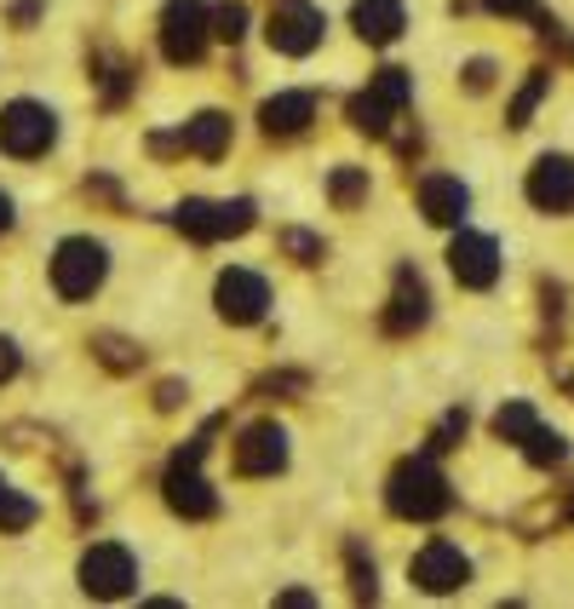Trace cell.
I'll return each instance as SVG.
<instances>
[{
  "instance_id": "3957f363",
  "label": "cell",
  "mask_w": 574,
  "mask_h": 609,
  "mask_svg": "<svg viewBox=\"0 0 574 609\" xmlns=\"http://www.w3.org/2000/svg\"><path fill=\"white\" fill-rule=\"evenodd\" d=\"M98 282H104V248L92 236H70L58 253H52V288L63 299H92Z\"/></svg>"
},
{
  "instance_id": "4fadbf2b",
  "label": "cell",
  "mask_w": 574,
  "mask_h": 609,
  "mask_svg": "<svg viewBox=\"0 0 574 609\" xmlns=\"http://www.w3.org/2000/svg\"><path fill=\"white\" fill-rule=\"evenodd\" d=\"M465 208H471V190H465L454 173H425V179H420V213H425L431 224H460Z\"/></svg>"
},
{
  "instance_id": "8992f818",
  "label": "cell",
  "mask_w": 574,
  "mask_h": 609,
  "mask_svg": "<svg viewBox=\"0 0 574 609\" xmlns=\"http://www.w3.org/2000/svg\"><path fill=\"white\" fill-rule=\"evenodd\" d=\"M132 581H139V563H132V552L115 547V540H98V547L81 558V587L92 598H127Z\"/></svg>"
},
{
  "instance_id": "1f68e13d",
  "label": "cell",
  "mask_w": 574,
  "mask_h": 609,
  "mask_svg": "<svg viewBox=\"0 0 574 609\" xmlns=\"http://www.w3.org/2000/svg\"><path fill=\"white\" fill-rule=\"evenodd\" d=\"M98 346H104V362H110V368H132V362H139V357H132L121 340H98Z\"/></svg>"
},
{
  "instance_id": "44dd1931",
  "label": "cell",
  "mask_w": 574,
  "mask_h": 609,
  "mask_svg": "<svg viewBox=\"0 0 574 609\" xmlns=\"http://www.w3.org/2000/svg\"><path fill=\"white\" fill-rule=\"evenodd\" d=\"M540 420H534V409H528V402H505V409L494 415V431L505 437V443H523V437L534 431Z\"/></svg>"
},
{
  "instance_id": "cb8c5ba5",
  "label": "cell",
  "mask_w": 574,
  "mask_h": 609,
  "mask_svg": "<svg viewBox=\"0 0 574 609\" xmlns=\"http://www.w3.org/2000/svg\"><path fill=\"white\" fill-rule=\"evenodd\" d=\"M367 92H380L391 110H402V104L414 98V81H409V70H380L374 81H367Z\"/></svg>"
},
{
  "instance_id": "52a82bcc",
  "label": "cell",
  "mask_w": 574,
  "mask_h": 609,
  "mask_svg": "<svg viewBox=\"0 0 574 609\" xmlns=\"http://www.w3.org/2000/svg\"><path fill=\"white\" fill-rule=\"evenodd\" d=\"M409 575L425 592H460L471 581V558L454 547V540H431V547H420V558L409 563Z\"/></svg>"
},
{
  "instance_id": "6da1fadb",
  "label": "cell",
  "mask_w": 574,
  "mask_h": 609,
  "mask_svg": "<svg viewBox=\"0 0 574 609\" xmlns=\"http://www.w3.org/2000/svg\"><path fill=\"white\" fill-rule=\"evenodd\" d=\"M385 500H391L396 518L425 523V518H436V512H449V483H443V471H436L431 460H402V466L391 471Z\"/></svg>"
},
{
  "instance_id": "277c9868",
  "label": "cell",
  "mask_w": 574,
  "mask_h": 609,
  "mask_svg": "<svg viewBox=\"0 0 574 609\" xmlns=\"http://www.w3.org/2000/svg\"><path fill=\"white\" fill-rule=\"evenodd\" d=\"M208 36H213V23H208L201 0H173V7L161 12V52L173 63H195L208 52Z\"/></svg>"
},
{
  "instance_id": "f546056e",
  "label": "cell",
  "mask_w": 574,
  "mask_h": 609,
  "mask_svg": "<svg viewBox=\"0 0 574 609\" xmlns=\"http://www.w3.org/2000/svg\"><path fill=\"white\" fill-rule=\"evenodd\" d=\"M489 81H494V63H489V58H477V63L465 70V87H471V92H483Z\"/></svg>"
},
{
  "instance_id": "5bb4252c",
  "label": "cell",
  "mask_w": 574,
  "mask_h": 609,
  "mask_svg": "<svg viewBox=\"0 0 574 609\" xmlns=\"http://www.w3.org/2000/svg\"><path fill=\"white\" fill-rule=\"evenodd\" d=\"M311 116H316V92H276V98H264V110H259L270 139H293V132H305Z\"/></svg>"
},
{
  "instance_id": "2e32d148",
  "label": "cell",
  "mask_w": 574,
  "mask_h": 609,
  "mask_svg": "<svg viewBox=\"0 0 574 609\" xmlns=\"http://www.w3.org/2000/svg\"><path fill=\"white\" fill-rule=\"evenodd\" d=\"M351 23H356V36H362V41L385 47V41L402 36V0H356Z\"/></svg>"
},
{
  "instance_id": "7c38bea8",
  "label": "cell",
  "mask_w": 574,
  "mask_h": 609,
  "mask_svg": "<svg viewBox=\"0 0 574 609\" xmlns=\"http://www.w3.org/2000/svg\"><path fill=\"white\" fill-rule=\"evenodd\" d=\"M167 506H173L179 518H213L219 512V495L208 489V478H201L195 466L173 460V471H167Z\"/></svg>"
},
{
  "instance_id": "7402d4cb",
  "label": "cell",
  "mask_w": 574,
  "mask_h": 609,
  "mask_svg": "<svg viewBox=\"0 0 574 609\" xmlns=\"http://www.w3.org/2000/svg\"><path fill=\"white\" fill-rule=\"evenodd\" d=\"M328 196H333V208H356V201L367 196V173L362 167H340V173L328 179Z\"/></svg>"
},
{
  "instance_id": "f1b7e54d",
  "label": "cell",
  "mask_w": 574,
  "mask_h": 609,
  "mask_svg": "<svg viewBox=\"0 0 574 609\" xmlns=\"http://www.w3.org/2000/svg\"><path fill=\"white\" fill-rule=\"evenodd\" d=\"M454 437H465V415H449L443 431H436V443L431 449H454Z\"/></svg>"
},
{
  "instance_id": "7a4b0ae2",
  "label": "cell",
  "mask_w": 574,
  "mask_h": 609,
  "mask_svg": "<svg viewBox=\"0 0 574 609\" xmlns=\"http://www.w3.org/2000/svg\"><path fill=\"white\" fill-rule=\"evenodd\" d=\"M58 139V121L47 104H29V98H18V104L0 110V150L29 161V156H47Z\"/></svg>"
},
{
  "instance_id": "ba28073f",
  "label": "cell",
  "mask_w": 574,
  "mask_h": 609,
  "mask_svg": "<svg viewBox=\"0 0 574 609\" xmlns=\"http://www.w3.org/2000/svg\"><path fill=\"white\" fill-rule=\"evenodd\" d=\"M449 270L460 277V288H494L500 282V248H494V236L460 230L454 248H449Z\"/></svg>"
},
{
  "instance_id": "ffe728a7",
  "label": "cell",
  "mask_w": 574,
  "mask_h": 609,
  "mask_svg": "<svg viewBox=\"0 0 574 609\" xmlns=\"http://www.w3.org/2000/svg\"><path fill=\"white\" fill-rule=\"evenodd\" d=\"M179 230H190L195 242H219V208H213V201H184V208H179Z\"/></svg>"
},
{
  "instance_id": "d4e9b609",
  "label": "cell",
  "mask_w": 574,
  "mask_h": 609,
  "mask_svg": "<svg viewBox=\"0 0 574 609\" xmlns=\"http://www.w3.org/2000/svg\"><path fill=\"white\" fill-rule=\"evenodd\" d=\"M208 23H213L219 41H242V36H248V7H242V0H224V7H219Z\"/></svg>"
},
{
  "instance_id": "8fae6325",
  "label": "cell",
  "mask_w": 574,
  "mask_h": 609,
  "mask_svg": "<svg viewBox=\"0 0 574 609\" xmlns=\"http://www.w3.org/2000/svg\"><path fill=\"white\" fill-rule=\"evenodd\" d=\"M528 201L540 213H568L574 208V161L568 156H540L528 173Z\"/></svg>"
},
{
  "instance_id": "e0dca14e",
  "label": "cell",
  "mask_w": 574,
  "mask_h": 609,
  "mask_svg": "<svg viewBox=\"0 0 574 609\" xmlns=\"http://www.w3.org/2000/svg\"><path fill=\"white\" fill-rule=\"evenodd\" d=\"M179 144H184L190 156H201V161L224 156V144H230V116H219V110H201L195 121H184Z\"/></svg>"
},
{
  "instance_id": "d6a6232c",
  "label": "cell",
  "mask_w": 574,
  "mask_h": 609,
  "mask_svg": "<svg viewBox=\"0 0 574 609\" xmlns=\"http://www.w3.org/2000/svg\"><path fill=\"white\" fill-rule=\"evenodd\" d=\"M12 375H18V346L0 340V380H12Z\"/></svg>"
},
{
  "instance_id": "836d02e7",
  "label": "cell",
  "mask_w": 574,
  "mask_h": 609,
  "mask_svg": "<svg viewBox=\"0 0 574 609\" xmlns=\"http://www.w3.org/2000/svg\"><path fill=\"white\" fill-rule=\"evenodd\" d=\"M7 224H12V201H7V196H0V230H7Z\"/></svg>"
},
{
  "instance_id": "9c48e42d",
  "label": "cell",
  "mask_w": 574,
  "mask_h": 609,
  "mask_svg": "<svg viewBox=\"0 0 574 609\" xmlns=\"http://www.w3.org/2000/svg\"><path fill=\"white\" fill-rule=\"evenodd\" d=\"M288 466V431L282 426H248L242 443H235V471L242 478H276V471Z\"/></svg>"
},
{
  "instance_id": "9a60e30c",
  "label": "cell",
  "mask_w": 574,
  "mask_h": 609,
  "mask_svg": "<svg viewBox=\"0 0 574 609\" xmlns=\"http://www.w3.org/2000/svg\"><path fill=\"white\" fill-rule=\"evenodd\" d=\"M425 317H431V293H425V282L414 277V270H396V293H391L385 328H391V333H414V328H425Z\"/></svg>"
},
{
  "instance_id": "4316f807",
  "label": "cell",
  "mask_w": 574,
  "mask_h": 609,
  "mask_svg": "<svg viewBox=\"0 0 574 609\" xmlns=\"http://www.w3.org/2000/svg\"><path fill=\"white\" fill-rule=\"evenodd\" d=\"M282 248L299 253V264H316L322 259V242H316V236H305V230H282Z\"/></svg>"
},
{
  "instance_id": "ac0fdd59",
  "label": "cell",
  "mask_w": 574,
  "mask_h": 609,
  "mask_svg": "<svg viewBox=\"0 0 574 609\" xmlns=\"http://www.w3.org/2000/svg\"><path fill=\"white\" fill-rule=\"evenodd\" d=\"M345 116H351V127L356 132H374V139H385V132H391V104H385V98L380 92H356L351 98V104H345Z\"/></svg>"
},
{
  "instance_id": "5b68a950",
  "label": "cell",
  "mask_w": 574,
  "mask_h": 609,
  "mask_svg": "<svg viewBox=\"0 0 574 609\" xmlns=\"http://www.w3.org/2000/svg\"><path fill=\"white\" fill-rule=\"evenodd\" d=\"M322 29H328V18L311 7V0H276V12H270V23H264V36H270V47H276V52L299 58V52H311V47L322 41Z\"/></svg>"
},
{
  "instance_id": "83f0119b",
  "label": "cell",
  "mask_w": 574,
  "mask_h": 609,
  "mask_svg": "<svg viewBox=\"0 0 574 609\" xmlns=\"http://www.w3.org/2000/svg\"><path fill=\"white\" fill-rule=\"evenodd\" d=\"M351 587H356V598H374L380 587H374V563H362V547H351Z\"/></svg>"
},
{
  "instance_id": "30bf717a",
  "label": "cell",
  "mask_w": 574,
  "mask_h": 609,
  "mask_svg": "<svg viewBox=\"0 0 574 609\" xmlns=\"http://www.w3.org/2000/svg\"><path fill=\"white\" fill-rule=\"evenodd\" d=\"M264 304H270V282L259 277V270L230 264L224 277H219V311H224L230 322H259Z\"/></svg>"
},
{
  "instance_id": "d6986e66",
  "label": "cell",
  "mask_w": 574,
  "mask_h": 609,
  "mask_svg": "<svg viewBox=\"0 0 574 609\" xmlns=\"http://www.w3.org/2000/svg\"><path fill=\"white\" fill-rule=\"evenodd\" d=\"M36 518H41V506L29 500V495H18L7 478H0V529H7V535H18V529H29Z\"/></svg>"
},
{
  "instance_id": "484cf974",
  "label": "cell",
  "mask_w": 574,
  "mask_h": 609,
  "mask_svg": "<svg viewBox=\"0 0 574 609\" xmlns=\"http://www.w3.org/2000/svg\"><path fill=\"white\" fill-rule=\"evenodd\" d=\"M546 87H552V76H528V87L517 92V104H512V127H528V116H534L540 98H546Z\"/></svg>"
},
{
  "instance_id": "603a6c76",
  "label": "cell",
  "mask_w": 574,
  "mask_h": 609,
  "mask_svg": "<svg viewBox=\"0 0 574 609\" xmlns=\"http://www.w3.org/2000/svg\"><path fill=\"white\" fill-rule=\"evenodd\" d=\"M523 455H528L534 466H557V460L568 455V443H563L557 431H546V426H534V431L523 437Z\"/></svg>"
},
{
  "instance_id": "4dcf8cb0",
  "label": "cell",
  "mask_w": 574,
  "mask_h": 609,
  "mask_svg": "<svg viewBox=\"0 0 574 609\" xmlns=\"http://www.w3.org/2000/svg\"><path fill=\"white\" fill-rule=\"evenodd\" d=\"M483 7L500 18H523V12H534V0H483Z\"/></svg>"
}]
</instances>
